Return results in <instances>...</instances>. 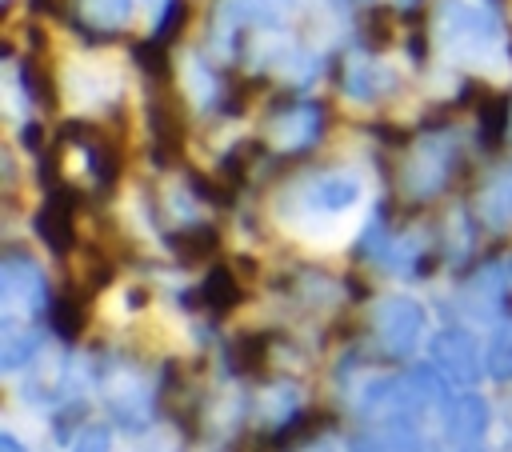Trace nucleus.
<instances>
[{"label":"nucleus","mask_w":512,"mask_h":452,"mask_svg":"<svg viewBox=\"0 0 512 452\" xmlns=\"http://www.w3.org/2000/svg\"><path fill=\"white\" fill-rule=\"evenodd\" d=\"M436 48L460 68L492 80L508 76V32L492 0H444L436 12Z\"/></svg>","instance_id":"obj_1"},{"label":"nucleus","mask_w":512,"mask_h":452,"mask_svg":"<svg viewBox=\"0 0 512 452\" xmlns=\"http://www.w3.org/2000/svg\"><path fill=\"white\" fill-rule=\"evenodd\" d=\"M284 200L292 208L288 224H292L296 236H304L308 244H332L336 232L344 236L348 212L360 208L364 184L348 168H328V172H316V176L300 180Z\"/></svg>","instance_id":"obj_2"},{"label":"nucleus","mask_w":512,"mask_h":452,"mask_svg":"<svg viewBox=\"0 0 512 452\" xmlns=\"http://www.w3.org/2000/svg\"><path fill=\"white\" fill-rule=\"evenodd\" d=\"M424 328H428L424 304L404 292L380 296L372 304V332H376L380 352H388V356H412L424 340Z\"/></svg>","instance_id":"obj_3"},{"label":"nucleus","mask_w":512,"mask_h":452,"mask_svg":"<svg viewBox=\"0 0 512 452\" xmlns=\"http://www.w3.org/2000/svg\"><path fill=\"white\" fill-rule=\"evenodd\" d=\"M452 156H456L452 136H444V132L424 136V140L412 148L408 164H404V192H408V196H416V200L436 196V192L448 184Z\"/></svg>","instance_id":"obj_4"},{"label":"nucleus","mask_w":512,"mask_h":452,"mask_svg":"<svg viewBox=\"0 0 512 452\" xmlns=\"http://www.w3.org/2000/svg\"><path fill=\"white\" fill-rule=\"evenodd\" d=\"M432 364L440 368V376L468 392L480 384V344L468 328H444L432 336Z\"/></svg>","instance_id":"obj_5"},{"label":"nucleus","mask_w":512,"mask_h":452,"mask_svg":"<svg viewBox=\"0 0 512 452\" xmlns=\"http://www.w3.org/2000/svg\"><path fill=\"white\" fill-rule=\"evenodd\" d=\"M0 300H4V316H24V320H32V316L48 304L44 272H40L28 256H8V260L0 264Z\"/></svg>","instance_id":"obj_6"},{"label":"nucleus","mask_w":512,"mask_h":452,"mask_svg":"<svg viewBox=\"0 0 512 452\" xmlns=\"http://www.w3.org/2000/svg\"><path fill=\"white\" fill-rule=\"evenodd\" d=\"M104 404L124 428H144L156 408V384L140 372H108L104 376Z\"/></svg>","instance_id":"obj_7"},{"label":"nucleus","mask_w":512,"mask_h":452,"mask_svg":"<svg viewBox=\"0 0 512 452\" xmlns=\"http://www.w3.org/2000/svg\"><path fill=\"white\" fill-rule=\"evenodd\" d=\"M292 8V0H220L216 12H212V44L216 52H232V40L244 24H260V28H272L284 12Z\"/></svg>","instance_id":"obj_8"},{"label":"nucleus","mask_w":512,"mask_h":452,"mask_svg":"<svg viewBox=\"0 0 512 452\" xmlns=\"http://www.w3.org/2000/svg\"><path fill=\"white\" fill-rule=\"evenodd\" d=\"M64 92L72 108H104L120 92V72L112 60H100V56L72 60L64 72Z\"/></svg>","instance_id":"obj_9"},{"label":"nucleus","mask_w":512,"mask_h":452,"mask_svg":"<svg viewBox=\"0 0 512 452\" xmlns=\"http://www.w3.org/2000/svg\"><path fill=\"white\" fill-rule=\"evenodd\" d=\"M484 428H488V404L472 388L444 404V440L452 452H480Z\"/></svg>","instance_id":"obj_10"},{"label":"nucleus","mask_w":512,"mask_h":452,"mask_svg":"<svg viewBox=\"0 0 512 452\" xmlns=\"http://www.w3.org/2000/svg\"><path fill=\"white\" fill-rule=\"evenodd\" d=\"M504 276H508V272H504L500 264L480 268V272L468 280V288L460 292V308H464L472 320H480V324L496 320L500 308H504V292H508V280H504Z\"/></svg>","instance_id":"obj_11"},{"label":"nucleus","mask_w":512,"mask_h":452,"mask_svg":"<svg viewBox=\"0 0 512 452\" xmlns=\"http://www.w3.org/2000/svg\"><path fill=\"white\" fill-rule=\"evenodd\" d=\"M316 132H320V108L316 104H296V108L280 112L272 120V128H268V136H272V144L280 152H296V148L312 144Z\"/></svg>","instance_id":"obj_12"},{"label":"nucleus","mask_w":512,"mask_h":452,"mask_svg":"<svg viewBox=\"0 0 512 452\" xmlns=\"http://www.w3.org/2000/svg\"><path fill=\"white\" fill-rule=\"evenodd\" d=\"M36 352H40V332L32 328V320L4 316V324H0V364H4V372H16Z\"/></svg>","instance_id":"obj_13"},{"label":"nucleus","mask_w":512,"mask_h":452,"mask_svg":"<svg viewBox=\"0 0 512 452\" xmlns=\"http://www.w3.org/2000/svg\"><path fill=\"white\" fill-rule=\"evenodd\" d=\"M380 80H384V72H380V64L372 56H364V52H352L348 56V68H344V92H348V100H356V104L376 100Z\"/></svg>","instance_id":"obj_14"},{"label":"nucleus","mask_w":512,"mask_h":452,"mask_svg":"<svg viewBox=\"0 0 512 452\" xmlns=\"http://www.w3.org/2000/svg\"><path fill=\"white\" fill-rule=\"evenodd\" d=\"M480 216L492 228H508L512 224V168H504V172H496L488 180V188L480 196Z\"/></svg>","instance_id":"obj_15"},{"label":"nucleus","mask_w":512,"mask_h":452,"mask_svg":"<svg viewBox=\"0 0 512 452\" xmlns=\"http://www.w3.org/2000/svg\"><path fill=\"white\" fill-rule=\"evenodd\" d=\"M296 404H300V392H296L288 380H280V384H268V388L260 392V400H256V416H260L264 424L280 428V424H288V420L296 416Z\"/></svg>","instance_id":"obj_16"},{"label":"nucleus","mask_w":512,"mask_h":452,"mask_svg":"<svg viewBox=\"0 0 512 452\" xmlns=\"http://www.w3.org/2000/svg\"><path fill=\"white\" fill-rule=\"evenodd\" d=\"M372 256L388 272H412L420 260V240L416 236H384L372 244Z\"/></svg>","instance_id":"obj_17"},{"label":"nucleus","mask_w":512,"mask_h":452,"mask_svg":"<svg viewBox=\"0 0 512 452\" xmlns=\"http://www.w3.org/2000/svg\"><path fill=\"white\" fill-rule=\"evenodd\" d=\"M184 88H188V100H192L200 112L212 108L216 96H220V84H216L212 68H208L200 56H184Z\"/></svg>","instance_id":"obj_18"},{"label":"nucleus","mask_w":512,"mask_h":452,"mask_svg":"<svg viewBox=\"0 0 512 452\" xmlns=\"http://www.w3.org/2000/svg\"><path fill=\"white\" fill-rule=\"evenodd\" d=\"M484 368L492 380L508 384L512 380V316H504L488 340V352H484Z\"/></svg>","instance_id":"obj_19"},{"label":"nucleus","mask_w":512,"mask_h":452,"mask_svg":"<svg viewBox=\"0 0 512 452\" xmlns=\"http://www.w3.org/2000/svg\"><path fill=\"white\" fill-rule=\"evenodd\" d=\"M136 4L140 0H84V20L96 28H120V24H128Z\"/></svg>","instance_id":"obj_20"},{"label":"nucleus","mask_w":512,"mask_h":452,"mask_svg":"<svg viewBox=\"0 0 512 452\" xmlns=\"http://www.w3.org/2000/svg\"><path fill=\"white\" fill-rule=\"evenodd\" d=\"M72 452H112V432L104 424H84L72 440Z\"/></svg>","instance_id":"obj_21"},{"label":"nucleus","mask_w":512,"mask_h":452,"mask_svg":"<svg viewBox=\"0 0 512 452\" xmlns=\"http://www.w3.org/2000/svg\"><path fill=\"white\" fill-rule=\"evenodd\" d=\"M140 8H144V24H148V28H160V20L168 16L172 0H140Z\"/></svg>","instance_id":"obj_22"},{"label":"nucleus","mask_w":512,"mask_h":452,"mask_svg":"<svg viewBox=\"0 0 512 452\" xmlns=\"http://www.w3.org/2000/svg\"><path fill=\"white\" fill-rule=\"evenodd\" d=\"M20 108H24V88H20L16 68H8V112H12V116H20Z\"/></svg>","instance_id":"obj_23"},{"label":"nucleus","mask_w":512,"mask_h":452,"mask_svg":"<svg viewBox=\"0 0 512 452\" xmlns=\"http://www.w3.org/2000/svg\"><path fill=\"white\" fill-rule=\"evenodd\" d=\"M0 452H28L12 432H0Z\"/></svg>","instance_id":"obj_24"}]
</instances>
